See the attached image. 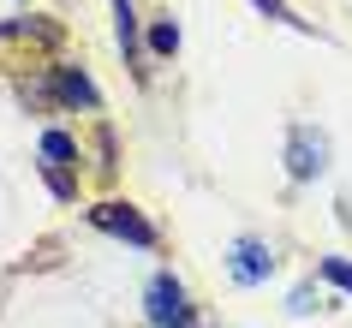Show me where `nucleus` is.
<instances>
[{"instance_id": "1a4fd4ad", "label": "nucleus", "mask_w": 352, "mask_h": 328, "mask_svg": "<svg viewBox=\"0 0 352 328\" xmlns=\"http://www.w3.org/2000/svg\"><path fill=\"white\" fill-rule=\"evenodd\" d=\"M251 6H257L263 19H280V24H298V30H305V19H293V6H287V0H251Z\"/></svg>"}, {"instance_id": "20e7f679", "label": "nucleus", "mask_w": 352, "mask_h": 328, "mask_svg": "<svg viewBox=\"0 0 352 328\" xmlns=\"http://www.w3.org/2000/svg\"><path fill=\"white\" fill-rule=\"evenodd\" d=\"M72 155H78V144L66 138V131H48V138H42V167H48V185H54L60 197H72V179H66Z\"/></svg>"}, {"instance_id": "7ed1b4c3", "label": "nucleus", "mask_w": 352, "mask_h": 328, "mask_svg": "<svg viewBox=\"0 0 352 328\" xmlns=\"http://www.w3.org/2000/svg\"><path fill=\"white\" fill-rule=\"evenodd\" d=\"M90 221L96 227H102V233H120V239H131V245H155V227H149L144 215H138V209H131V203H96L90 209Z\"/></svg>"}, {"instance_id": "6e6552de", "label": "nucleus", "mask_w": 352, "mask_h": 328, "mask_svg": "<svg viewBox=\"0 0 352 328\" xmlns=\"http://www.w3.org/2000/svg\"><path fill=\"white\" fill-rule=\"evenodd\" d=\"M113 24H120V48H138V19H131V0H113Z\"/></svg>"}, {"instance_id": "423d86ee", "label": "nucleus", "mask_w": 352, "mask_h": 328, "mask_svg": "<svg viewBox=\"0 0 352 328\" xmlns=\"http://www.w3.org/2000/svg\"><path fill=\"white\" fill-rule=\"evenodd\" d=\"M54 90L66 96V102H84V108H96V102H102V96H96V84L78 72V66H60V72H54Z\"/></svg>"}, {"instance_id": "0eeeda50", "label": "nucleus", "mask_w": 352, "mask_h": 328, "mask_svg": "<svg viewBox=\"0 0 352 328\" xmlns=\"http://www.w3.org/2000/svg\"><path fill=\"white\" fill-rule=\"evenodd\" d=\"M0 36H36V42H54L60 30H54V24H42V19H19V24H0Z\"/></svg>"}, {"instance_id": "f257e3e1", "label": "nucleus", "mask_w": 352, "mask_h": 328, "mask_svg": "<svg viewBox=\"0 0 352 328\" xmlns=\"http://www.w3.org/2000/svg\"><path fill=\"white\" fill-rule=\"evenodd\" d=\"M144 305H149V322H155V328H191V305H186V287H179L173 274H155V281H149Z\"/></svg>"}, {"instance_id": "f8f14e48", "label": "nucleus", "mask_w": 352, "mask_h": 328, "mask_svg": "<svg viewBox=\"0 0 352 328\" xmlns=\"http://www.w3.org/2000/svg\"><path fill=\"white\" fill-rule=\"evenodd\" d=\"M293 310H298V316H305V310H316V292H311V287H298V292H293Z\"/></svg>"}, {"instance_id": "39448f33", "label": "nucleus", "mask_w": 352, "mask_h": 328, "mask_svg": "<svg viewBox=\"0 0 352 328\" xmlns=\"http://www.w3.org/2000/svg\"><path fill=\"white\" fill-rule=\"evenodd\" d=\"M227 269H233V281H245V287H251V281H269V269H275V251H269L263 239H239Z\"/></svg>"}, {"instance_id": "f03ea898", "label": "nucleus", "mask_w": 352, "mask_h": 328, "mask_svg": "<svg viewBox=\"0 0 352 328\" xmlns=\"http://www.w3.org/2000/svg\"><path fill=\"white\" fill-rule=\"evenodd\" d=\"M329 167V138L311 126H293V138H287V173L293 179H316Z\"/></svg>"}, {"instance_id": "9d476101", "label": "nucleus", "mask_w": 352, "mask_h": 328, "mask_svg": "<svg viewBox=\"0 0 352 328\" xmlns=\"http://www.w3.org/2000/svg\"><path fill=\"white\" fill-rule=\"evenodd\" d=\"M149 48H155V54H173V48H179V30H173V24H155V30H149Z\"/></svg>"}, {"instance_id": "9b49d317", "label": "nucleus", "mask_w": 352, "mask_h": 328, "mask_svg": "<svg viewBox=\"0 0 352 328\" xmlns=\"http://www.w3.org/2000/svg\"><path fill=\"white\" fill-rule=\"evenodd\" d=\"M322 274H329L334 287H346V292H352V263H340V256H322Z\"/></svg>"}]
</instances>
